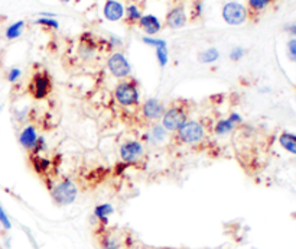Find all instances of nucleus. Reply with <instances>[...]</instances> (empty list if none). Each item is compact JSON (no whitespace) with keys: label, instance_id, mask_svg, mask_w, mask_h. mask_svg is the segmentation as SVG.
Wrapping results in <instances>:
<instances>
[{"label":"nucleus","instance_id":"obj_24","mask_svg":"<svg viewBox=\"0 0 296 249\" xmlns=\"http://www.w3.org/2000/svg\"><path fill=\"white\" fill-rule=\"evenodd\" d=\"M273 0H248V7L253 12H260L263 9H266Z\"/></svg>","mask_w":296,"mask_h":249},{"label":"nucleus","instance_id":"obj_4","mask_svg":"<svg viewBox=\"0 0 296 249\" xmlns=\"http://www.w3.org/2000/svg\"><path fill=\"white\" fill-rule=\"evenodd\" d=\"M77 193L78 190L74 181H71L70 178H64L62 181L53 186L51 196L58 206H70L77 199Z\"/></svg>","mask_w":296,"mask_h":249},{"label":"nucleus","instance_id":"obj_25","mask_svg":"<svg viewBox=\"0 0 296 249\" xmlns=\"http://www.w3.org/2000/svg\"><path fill=\"white\" fill-rule=\"evenodd\" d=\"M142 41L146 44V45H150L153 48H159V47H168L166 41L165 39H159V38H155V37H143Z\"/></svg>","mask_w":296,"mask_h":249},{"label":"nucleus","instance_id":"obj_14","mask_svg":"<svg viewBox=\"0 0 296 249\" xmlns=\"http://www.w3.org/2000/svg\"><path fill=\"white\" fill-rule=\"evenodd\" d=\"M169 135H171V134L162 126V123H155V125L150 126L146 139H148L152 145H156V147H157V145H162V144L169 138Z\"/></svg>","mask_w":296,"mask_h":249},{"label":"nucleus","instance_id":"obj_29","mask_svg":"<svg viewBox=\"0 0 296 249\" xmlns=\"http://www.w3.org/2000/svg\"><path fill=\"white\" fill-rule=\"evenodd\" d=\"M243 55H244V50H243L242 47H234L233 50L230 51V58H231L233 61H239V59H242Z\"/></svg>","mask_w":296,"mask_h":249},{"label":"nucleus","instance_id":"obj_18","mask_svg":"<svg viewBox=\"0 0 296 249\" xmlns=\"http://www.w3.org/2000/svg\"><path fill=\"white\" fill-rule=\"evenodd\" d=\"M124 18H126V23L129 25H136L139 23L140 18H142V12L139 9V6L136 4H130L124 9Z\"/></svg>","mask_w":296,"mask_h":249},{"label":"nucleus","instance_id":"obj_26","mask_svg":"<svg viewBox=\"0 0 296 249\" xmlns=\"http://www.w3.org/2000/svg\"><path fill=\"white\" fill-rule=\"evenodd\" d=\"M0 226L4 229V230H10L12 229V222L7 216V213L4 211V209L0 206Z\"/></svg>","mask_w":296,"mask_h":249},{"label":"nucleus","instance_id":"obj_21","mask_svg":"<svg viewBox=\"0 0 296 249\" xmlns=\"http://www.w3.org/2000/svg\"><path fill=\"white\" fill-rule=\"evenodd\" d=\"M100 245H101V249H119L120 245L119 242L116 241V238H113L111 235H103L101 239H100Z\"/></svg>","mask_w":296,"mask_h":249},{"label":"nucleus","instance_id":"obj_2","mask_svg":"<svg viewBox=\"0 0 296 249\" xmlns=\"http://www.w3.org/2000/svg\"><path fill=\"white\" fill-rule=\"evenodd\" d=\"M114 99L123 107H133L139 104L140 93L138 83L132 78L122 80L114 89Z\"/></svg>","mask_w":296,"mask_h":249},{"label":"nucleus","instance_id":"obj_20","mask_svg":"<svg viewBox=\"0 0 296 249\" xmlns=\"http://www.w3.org/2000/svg\"><path fill=\"white\" fill-rule=\"evenodd\" d=\"M198 58L202 64H212L220 58V51L217 48H208V50L202 51Z\"/></svg>","mask_w":296,"mask_h":249},{"label":"nucleus","instance_id":"obj_3","mask_svg":"<svg viewBox=\"0 0 296 249\" xmlns=\"http://www.w3.org/2000/svg\"><path fill=\"white\" fill-rule=\"evenodd\" d=\"M205 138V129L198 120L185 122L176 132L175 139L182 145H197Z\"/></svg>","mask_w":296,"mask_h":249},{"label":"nucleus","instance_id":"obj_16","mask_svg":"<svg viewBox=\"0 0 296 249\" xmlns=\"http://www.w3.org/2000/svg\"><path fill=\"white\" fill-rule=\"evenodd\" d=\"M94 217L99 219L100 222L103 223H107L108 222V217L114 213V207L110 204V203H101V204H97L94 207Z\"/></svg>","mask_w":296,"mask_h":249},{"label":"nucleus","instance_id":"obj_17","mask_svg":"<svg viewBox=\"0 0 296 249\" xmlns=\"http://www.w3.org/2000/svg\"><path fill=\"white\" fill-rule=\"evenodd\" d=\"M234 128L236 126L227 117H224V119H220V120L215 122V125H214V134L218 135V136H226V135L231 134L234 131Z\"/></svg>","mask_w":296,"mask_h":249},{"label":"nucleus","instance_id":"obj_28","mask_svg":"<svg viewBox=\"0 0 296 249\" xmlns=\"http://www.w3.org/2000/svg\"><path fill=\"white\" fill-rule=\"evenodd\" d=\"M288 55L292 61L296 62V38L289 39V42H288Z\"/></svg>","mask_w":296,"mask_h":249},{"label":"nucleus","instance_id":"obj_11","mask_svg":"<svg viewBox=\"0 0 296 249\" xmlns=\"http://www.w3.org/2000/svg\"><path fill=\"white\" fill-rule=\"evenodd\" d=\"M38 138L39 135L36 132V128L34 125H26L19 134V144L23 150L32 152L38 142Z\"/></svg>","mask_w":296,"mask_h":249},{"label":"nucleus","instance_id":"obj_33","mask_svg":"<svg viewBox=\"0 0 296 249\" xmlns=\"http://www.w3.org/2000/svg\"><path fill=\"white\" fill-rule=\"evenodd\" d=\"M292 37H296V22H294V23H291V25H288L286 28H285Z\"/></svg>","mask_w":296,"mask_h":249},{"label":"nucleus","instance_id":"obj_1","mask_svg":"<svg viewBox=\"0 0 296 249\" xmlns=\"http://www.w3.org/2000/svg\"><path fill=\"white\" fill-rule=\"evenodd\" d=\"M188 115H190V110L187 107L185 103H174L171 104L163 116H162V126L171 134V132H176L185 122H188Z\"/></svg>","mask_w":296,"mask_h":249},{"label":"nucleus","instance_id":"obj_27","mask_svg":"<svg viewBox=\"0 0 296 249\" xmlns=\"http://www.w3.org/2000/svg\"><path fill=\"white\" fill-rule=\"evenodd\" d=\"M20 77H22V71L19 68H16V67L10 68L9 73H7V81L9 83H16Z\"/></svg>","mask_w":296,"mask_h":249},{"label":"nucleus","instance_id":"obj_15","mask_svg":"<svg viewBox=\"0 0 296 249\" xmlns=\"http://www.w3.org/2000/svg\"><path fill=\"white\" fill-rule=\"evenodd\" d=\"M279 144L283 150L292 155H296V135L292 132H283L279 136Z\"/></svg>","mask_w":296,"mask_h":249},{"label":"nucleus","instance_id":"obj_34","mask_svg":"<svg viewBox=\"0 0 296 249\" xmlns=\"http://www.w3.org/2000/svg\"><path fill=\"white\" fill-rule=\"evenodd\" d=\"M62 3H68V1H71V0H61Z\"/></svg>","mask_w":296,"mask_h":249},{"label":"nucleus","instance_id":"obj_10","mask_svg":"<svg viewBox=\"0 0 296 249\" xmlns=\"http://www.w3.org/2000/svg\"><path fill=\"white\" fill-rule=\"evenodd\" d=\"M166 25L171 29H181L187 25V12L182 4L175 6L166 15Z\"/></svg>","mask_w":296,"mask_h":249},{"label":"nucleus","instance_id":"obj_5","mask_svg":"<svg viewBox=\"0 0 296 249\" xmlns=\"http://www.w3.org/2000/svg\"><path fill=\"white\" fill-rule=\"evenodd\" d=\"M52 90V80L47 71H38L34 74L31 83H29V93L34 96V99L42 100L48 97Z\"/></svg>","mask_w":296,"mask_h":249},{"label":"nucleus","instance_id":"obj_22","mask_svg":"<svg viewBox=\"0 0 296 249\" xmlns=\"http://www.w3.org/2000/svg\"><path fill=\"white\" fill-rule=\"evenodd\" d=\"M156 58H157V62H159V65H160L162 68L166 67L168 61H169L168 47H159V48H156Z\"/></svg>","mask_w":296,"mask_h":249},{"label":"nucleus","instance_id":"obj_7","mask_svg":"<svg viewBox=\"0 0 296 249\" xmlns=\"http://www.w3.org/2000/svg\"><path fill=\"white\" fill-rule=\"evenodd\" d=\"M107 68H108V71L111 73L113 77L120 78V80L127 78L130 76V73H132L130 62L124 57V54H122V52H114V54H111L108 57V59H107Z\"/></svg>","mask_w":296,"mask_h":249},{"label":"nucleus","instance_id":"obj_32","mask_svg":"<svg viewBox=\"0 0 296 249\" xmlns=\"http://www.w3.org/2000/svg\"><path fill=\"white\" fill-rule=\"evenodd\" d=\"M192 15H194V18H198V16H201V15H202V1H201V0H198L197 3H194V10H192Z\"/></svg>","mask_w":296,"mask_h":249},{"label":"nucleus","instance_id":"obj_35","mask_svg":"<svg viewBox=\"0 0 296 249\" xmlns=\"http://www.w3.org/2000/svg\"><path fill=\"white\" fill-rule=\"evenodd\" d=\"M0 110H1V104H0Z\"/></svg>","mask_w":296,"mask_h":249},{"label":"nucleus","instance_id":"obj_12","mask_svg":"<svg viewBox=\"0 0 296 249\" xmlns=\"http://www.w3.org/2000/svg\"><path fill=\"white\" fill-rule=\"evenodd\" d=\"M104 18L110 22H117L124 16V6L119 0H107L103 7Z\"/></svg>","mask_w":296,"mask_h":249},{"label":"nucleus","instance_id":"obj_30","mask_svg":"<svg viewBox=\"0 0 296 249\" xmlns=\"http://www.w3.org/2000/svg\"><path fill=\"white\" fill-rule=\"evenodd\" d=\"M234 126H239V125H242L243 123V117H242V115L240 113H236V112H233V113H230L228 115V117H227Z\"/></svg>","mask_w":296,"mask_h":249},{"label":"nucleus","instance_id":"obj_31","mask_svg":"<svg viewBox=\"0 0 296 249\" xmlns=\"http://www.w3.org/2000/svg\"><path fill=\"white\" fill-rule=\"evenodd\" d=\"M44 150H45V139H44L42 136H39V138H38V142H36V145H35V148L32 151V153H34V155H38V153H41Z\"/></svg>","mask_w":296,"mask_h":249},{"label":"nucleus","instance_id":"obj_13","mask_svg":"<svg viewBox=\"0 0 296 249\" xmlns=\"http://www.w3.org/2000/svg\"><path fill=\"white\" fill-rule=\"evenodd\" d=\"M139 26L143 29V32L148 37H155L162 29V23L155 15H142L139 20Z\"/></svg>","mask_w":296,"mask_h":249},{"label":"nucleus","instance_id":"obj_23","mask_svg":"<svg viewBox=\"0 0 296 249\" xmlns=\"http://www.w3.org/2000/svg\"><path fill=\"white\" fill-rule=\"evenodd\" d=\"M35 23H36V25H41V26H45V28H51V29H58V28H59V23H58L56 19L47 18V16H41L39 19H36Z\"/></svg>","mask_w":296,"mask_h":249},{"label":"nucleus","instance_id":"obj_8","mask_svg":"<svg viewBox=\"0 0 296 249\" xmlns=\"http://www.w3.org/2000/svg\"><path fill=\"white\" fill-rule=\"evenodd\" d=\"M145 155V147L142 142L130 139L124 141L120 145V158L124 164H136L139 162Z\"/></svg>","mask_w":296,"mask_h":249},{"label":"nucleus","instance_id":"obj_6","mask_svg":"<svg viewBox=\"0 0 296 249\" xmlns=\"http://www.w3.org/2000/svg\"><path fill=\"white\" fill-rule=\"evenodd\" d=\"M223 19L226 23L231 26H239L243 25L248 18L247 9L239 1H228L223 7Z\"/></svg>","mask_w":296,"mask_h":249},{"label":"nucleus","instance_id":"obj_9","mask_svg":"<svg viewBox=\"0 0 296 249\" xmlns=\"http://www.w3.org/2000/svg\"><path fill=\"white\" fill-rule=\"evenodd\" d=\"M166 107L165 104L159 99H148L143 106H142V116L145 120L148 122H157L159 119H162L163 113H165Z\"/></svg>","mask_w":296,"mask_h":249},{"label":"nucleus","instance_id":"obj_19","mask_svg":"<svg viewBox=\"0 0 296 249\" xmlns=\"http://www.w3.org/2000/svg\"><path fill=\"white\" fill-rule=\"evenodd\" d=\"M23 29H25V20H17L7 26L4 35L9 41H13V39H17L23 34Z\"/></svg>","mask_w":296,"mask_h":249}]
</instances>
